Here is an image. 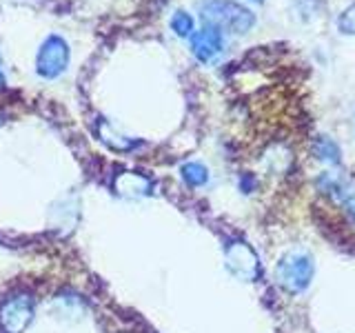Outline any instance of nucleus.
I'll use <instances>...</instances> for the list:
<instances>
[{"mask_svg": "<svg viewBox=\"0 0 355 333\" xmlns=\"http://www.w3.org/2000/svg\"><path fill=\"white\" fill-rule=\"evenodd\" d=\"M198 9L205 25L218 31L227 29L231 33H247L255 25V16L251 11L233 0H205Z\"/></svg>", "mask_w": 355, "mask_h": 333, "instance_id": "f257e3e1", "label": "nucleus"}, {"mask_svg": "<svg viewBox=\"0 0 355 333\" xmlns=\"http://www.w3.org/2000/svg\"><path fill=\"white\" fill-rule=\"evenodd\" d=\"M315 273L313 255L304 249H291L286 251L280 262L275 264V280L284 287L288 293H300L311 284Z\"/></svg>", "mask_w": 355, "mask_h": 333, "instance_id": "f03ea898", "label": "nucleus"}, {"mask_svg": "<svg viewBox=\"0 0 355 333\" xmlns=\"http://www.w3.org/2000/svg\"><path fill=\"white\" fill-rule=\"evenodd\" d=\"M69 65V44L60 36H49L40 44L36 69L42 78H58Z\"/></svg>", "mask_w": 355, "mask_h": 333, "instance_id": "7ed1b4c3", "label": "nucleus"}, {"mask_svg": "<svg viewBox=\"0 0 355 333\" xmlns=\"http://www.w3.org/2000/svg\"><path fill=\"white\" fill-rule=\"evenodd\" d=\"M33 318V298L27 293L14 296L0 307V329L5 333H22Z\"/></svg>", "mask_w": 355, "mask_h": 333, "instance_id": "20e7f679", "label": "nucleus"}, {"mask_svg": "<svg viewBox=\"0 0 355 333\" xmlns=\"http://www.w3.org/2000/svg\"><path fill=\"white\" fill-rule=\"evenodd\" d=\"M227 266L242 280H255L258 275V258L244 242H233L227 247Z\"/></svg>", "mask_w": 355, "mask_h": 333, "instance_id": "39448f33", "label": "nucleus"}, {"mask_svg": "<svg viewBox=\"0 0 355 333\" xmlns=\"http://www.w3.org/2000/svg\"><path fill=\"white\" fill-rule=\"evenodd\" d=\"M225 40H222V31L214 27H205L200 31H193L191 36V51L200 62H214L222 53Z\"/></svg>", "mask_w": 355, "mask_h": 333, "instance_id": "423d86ee", "label": "nucleus"}, {"mask_svg": "<svg viewBox=\"0 0 355 333\" xmlns=\"http://www.w3.org/2000/svg\"><path fill=\"white\" fill-rule=\"evenodd\" d=\"M116 189L122 196H144V194H149L151 180H149L147 176H142V173L125 171L116 180Z\"/></svg>", "mask_w": 355, "mask_h": 333, "instance_id": "0eeeda50", "label": "nucleus"}, {"mask_svg": "<svg viewBox=\"0 0 355 333\" xmlns=\"http://www.w3.org/2000/svg\"><path fill=\"white\" fill-rule=\"evenodd\" d=\"M313 151H315L318 158L324 160V162H331V164H338L340 162V147L331 138H327V136H320L315 140Z\"/></svg>", "mask_w": 355, "mask_h": 333, "instance_id": "6e6552de", "label": "nucleus"}, {"mask_svg": "<svg viewBox=\"0 0 355 333\" xmlns=\"http://www.w3.org/2000/svg\"><path fill=\"white\" fill-rule=\"evenodd\" d=\"M180 171H182V178L189 187H202L209 180L207 166L200 162H187V164H182Z\"/></svg>", "mask_w": 355, "mask_h": 333, "instance_id": "1a4fd4ad", "label": "nucleus"}, {"mask_svg": "<svg viewBox=\"0 0 355 333\" xmlns=\"http://www.w3.org/2000/svg\"><path fill=\"white\" fill-rule=\"evenodd\" d=\"M171 29L178 33L180 38L193 36V18L187 14V11H175L171 18Z\"/></svg>", "mask_w": 355, "mask_h": 333, "instance_id": "9d476101", "label": "nucleus"}, {"mask_svg": "<svg viewBox=\"0 0 355 333\" xmlns=\"http://www.w3.org/2000/svg\"><path fill=\"white\" fill-rule=\"evenodd\" d=\"M338 27H340L342 33H349V36H355V3L349 5V7L340 14V18H338Z\"/></svg>", "mask_w": 355, "mask_h": 333, "instance_id": "9b49d317", "label": "nucleus"}, {"mask_svg": "<svg viewBox=\"0 0 355 333\" xmlns=\"http://www.w3.org/2000/svg\"><path fill=\"white\" fill-rule=\"evenodd\" d=\"M5 85V74H3V67H0V87Z\"/></svg>", "mask_w": 355, "mask_h": 333, "instance_id": "f8f14e48", "label": "nucleus"}]
</instances>
